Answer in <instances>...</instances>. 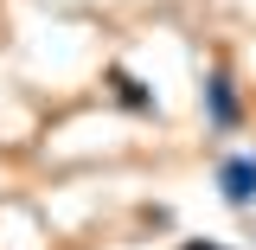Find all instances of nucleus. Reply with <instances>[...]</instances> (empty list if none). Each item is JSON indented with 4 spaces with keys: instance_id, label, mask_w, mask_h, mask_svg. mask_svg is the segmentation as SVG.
<instances>
[{
    "instance_id": "1",
    "label": "nucleus",
    "mask_w": 256,
    "mask_h": 250,
    "mask_svg": "<svg viewBox=\"0 0 256 250\" xmlns=\"http://www.w3.org/2000/svg\"><path fill=\"white\" fill-rule=\"evenodd\" d=\"M198 116H205V128L212 135H237L244 128V84H237V71L230 64H205L198 71Z\"/></svg>"
},
{
    "instance_id": "2",
    "label": "nucleus",
    "mask_w": 256,
    "mask_h": 250,
    "mask_svg": "<svg viewBox=\"0 0 256 250\" xmlns=\"http://www.w3.org/2000/svg\"><path fill=\"white\" fill-rule=\"evenodd\" d=\"M212 186L230 212H256V148H230L212 167Z\"/></svg>"
},
{
    "instance_id": "3",
    "label": "nucleus",
    "mask_w": 256,
    "mask_h": 250,
    "mask_svg": "<svg viewBox=\"0 0 256 250\" xmlns=\"http://www.w3.org/2000/svg\"><path fill=\"white\" fill-rule=\"evenodd\" d=\"M102 90H109V103H116L122 116H134V122H160V96H154V84H148L141 71L102 64Z\"/></svg>"
},
{
    "instance_id": "4",
    "label": "nucleus",
    "mask_w": 256,
    "mask_h": 250,
    "mask_svg": "<svg viewBox=\"0 0 256 250\" xmlns=\"http://www.w3.org/2000/svg\"><path fill=\"white\" fill-rule=\"evenodd\" d=\"M173 250H230V244H218V237H180Z\"/></svg>"
}]
</instances>
